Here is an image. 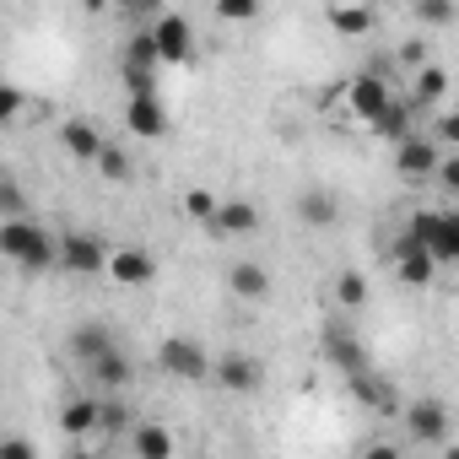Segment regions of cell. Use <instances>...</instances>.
I'll list each match as a JSON object with an SVG mask.
<instances>
[{
	"instance_id": "obj_36",
	"label": "cell",
	"mask_w": 459,
	"mask_h": 459,
	"mask_svg": "<svg viewBox=\"0 0 459 459\" xmlns=\"http://www.w3.org/2000/svg\"><path fill=\"white\" fill-rule=\"evenodd\" d=\"M427 141H432V146H437V141H443V146H448V141H459V119H454V114H437Z\"/></svg>"
},
{
	"instance_id": "obj_22",
	"label": "cell",
	"mask_w": 459,
	"mask_h": 459,
	"mask_svg": "<svg viewBox=\"0 0 459 459\" xmlns=\"http://www.w3.org/2000/svg\"><path fill=\"white\" fill-rule=\"evenodd\" d=\"M443 98H448V71L427 60L411 82V108H427V103H443Z\"/></svg>"
},
{
	"instance_id": "obj_18",
	"label": "cell",
	"mask_w": 459,
	"mask_h": 459,
	"mask_svg": "<svg viewBox=\"0 0 459 459\" xmlns=\"http://www.w3.org/2000/svg\"><path fill=\"white\" fill-rule=\"evenodd\" d=\"M87 378H92L98 389H130L135 362H130V351H125V346H114V351H103V357H92V362H87Z\"/></svg>"
},
{
	"instance_id": "obj_12",
	"label": "cell",
	"mask_w": 459,
	"mask_h": 459,
	"mask_svg": "<svg viewBox=\"0 0 459 459\" xmlns=\"http://www.w3.org/2000/svg\"><path fill=\"white\" fill-rule=\"evenodd\" d=\"M211 227L221 238H249V233H260V205L255 200H216Z\"/></svg>"
},
{
	"instance_id": "obj_9",
	"label": "cell",
	"mask_w": 459,
	"mask_h": 459,
	"mask_svg": "<svg viewBox=\"0 0 459 459\" xmlns=\"http://www.w3.org/2000/svg\"><path fill=\"white\" fill-rule=\"evenodd\" d=\"M437 162H443V152L416 130V135H405L400 146H394V173L400 178H432L437 173Z\"/></svg>"
},
{
	"instance_id": "obj_34",
	"label": "cell",
	"mask_w": 459,
	"mask_h": 459,
	"mask_svg": "<svg viewBox=\"0 0 459 459\" xmlns=\"http://www.w3.org/2000/svg\"><path fill=\"white\" fill-rule=\"evenodd\" d=\"M184 211H189L195 221L211 227V216H216V195H211V189H189V195H184Z\"/></svg>"
},
{
	"instance_id": "obj_37",
	"label": "cell",
	"mask_w": 459,
	"mask_h": 459,
	"mask_svg": "<svg viewBox=\"0 0 459 459\" xmlns=\"http://www.w3.org/2000/svg\"><path fill=\"white\" fill-rule=\"evenodd\" d=\"M0 459H39V448L28 437H0Z\"/></svg>"
},
{
	"instance_id": "obj_33",
	"label": "cell",
	"mask_w": 459,
	"mask_h": 459,
	"mask_svg": "<svg viewBox=\"0 0 459 459\" xmlns=\"http://www.w3.org/2000/svg\"><path fill=\"white\" fill-rule=\"evenodd\" d=\"M216 17L221 22H255L260 17V0H216Z\"/></svg>"
},
{
	"instance_id": "obj_6",
	"label": "cell",
	"mask_w": 459,
	"mask_h": 459,
	"mask_svg": "<svg viewBox=\"0 0 459 459\" xmlns=\"http://www.w3.org/2000/svg\"><path fill=\"white\" fill-rule=\"evenodd\" d=\"M60 265L71 276H103L108 271V244L98 233H65L60 238Z\"/></svg>"
},
{
	"instance_id": "obj_32",
	"label": "cell",
	"mask_w": 459,
	"mask_h": 459,
	"mask_svg": "<svg viewBox=\"0 0 459 459\" xmlns=\"http://www.w3.org/2000/svg\"><path fill=\"white\" fill-rule=\"evenodd\" d=\"M135 421H130V411L119 405V400H103L98 405V432H130Z\"/></svg>"
},
{
	"instance_id": "obj_14",
	"label": "cell",
	"mask_w": 459,
	"mask_h": 459,
	"mask_svg": "<svg viewBox=\"0 0 459 459\" xmlns=\"http://www.w3.org/2000/svg\"><path fill=\"white\" fill-rule=\"evenodd\" d=\"M421 249H427V260H432L437 271L459 260V216H454V211H437V216H432V233H427Z\"/></svg>"
},
{
	"instance_id": "obj_7",
	"label": "cell",
	"mask_w": 459,
	"mask_h": 459,
	"mask_svg": "<svg viewBox=\"0 0 459 459\" xmlns=\"http://www.w3.org/2000/svg\"><path fill=\"white\" fill-rule=\"evenodd\" d=\"M405 427H411V437L416 443H448V432H454V416H448V405L443 400H432V394H421V400H411L405 405Z\"/></svg>"
},
{
	"instance_id": "obj_16",
	"label": "cell",
	"mask_w": 459,
	"mask_h": 459,
	"mask_svg": "<svg viewBox=\"0 0 459 459\" xmlns=\"http://www.w3.org/2000/svg\"><path fill=\"white\" fill-rule=\"evenodd\" d=\"M298 221H303V227H314V233H325V227H335V221H341V200H335L325 184H314V189H303V195H298Z\"/></svg>"
},
{
	"instance_id": "obj_1",
	"label": "cell",
	"mask_w": 459,
	"mask_h": 459,
	"mask_svg": "<svg viewBox=\"0 0 459 459\" xmlns=\"http://www.w3.org/2000/svg\"><path fill=\"white\" fill-rule=\"evenodd\" d=\"M0 255H6L17 271L39 276L49 265H60V244L44 233V227L33 216H17V221H0Z\"/></svg>"
},
{
	"instance_id": "obj_13",
	"label": "cell",
	"mask_w": 459,
	"mask_h": 459,
	"mask_svg": "<svg viewBox=\"0 0 459 459\" xmlns=\"http://www.w3.org/2000/svg\"><path fill=\"white\" fill-rule=\"evenodd\" d=\"M65 346H71V357L87 368L92 357L114 351V346H119V335H114V325H103V319H87V325H76V330L65 335Z\"/></svg>"
},
{
	"instance_id": "obj_20",
	"label": "cell",
	"mask_w": 459,
	"mask_h": 459,
	"mask_svg": "<svg viewBox=\"0 0 459 459\" xmlns=\"http://www.w3.org/2000/svg\"><path fill=\"white\" fill-rule=\"evenodd\" d=\"M60 146H65L76 162H92L98 146H103V130H98L92 119H65V125H60Z\"/></svg>"
},
{
	"instance_id": "obj_3",
	"label": "cell",
	"mask_w": 459,
	"mask_h": 459,
	"mask_svg": "<svg viewBox=\"0 0 459 459\" xmlns=\"http://www.w3.org/2000/svg\"><path fill=\"white\" fill-rule=\"evenodd\" d=\"M152 49H157V65H184L195 55V28L184 12H157L152 17Z\"/></svg>"
},
{
	"instance_id": "obj_24",
	"label": "cell",
	"mask_w": 459,
	"mask_h": 459,
	"mask_svg": "<svg viewBox=\"0 0 459 459\" xmlns=\"http://www.w3.org/2000/svg\"><path fill=\"white\" fill-rule=\"evenodd\" d=\"M351 400H357V405H378V411H389V405H394V384H389L384 373L368 368V373L351 378Z\"/></svg>"
},
{
	"instance_id": "obj_17",
	"label": "cell",
	"mask_w": 459,
	"mask_h": 459,
	"mask_svg": "<svg viewBox=\"0 0 459 459\" xmlns=\"http://www.w3.org/2000/svg\"><path fill=\"white\" fill-rule=\"evenodd\" d=\"M394 276H400L405 287H427V281L437 276V265L427 260V249H421V244H411V238L400 233V238H394Z\"/></svg>"
},
{
	"instance_id": "obj_31",
	"label": "cell",
	"mask_w": 459,
	"mask_h": 459,
	"mask_svg": "<svg viewBox=\"0 0 459 459\" xmlns=\"http://www.w3.org/2000/svg\"><path fill=\"white\" fill-rule=\"evenodd\" d=\"M459 12L448 6V0H416V22H427V28H448Z\"/></svg>"
},
{
	"instance_id": "obj_28",
	"label": "cell",
	"mask_w": 459,
	"mask_h": 459,
	"mask_svg": "<svg viewBox=\"0 0 459 459\" xmlns=\"http://www.w3.org/2000/svg\"><path fill=\"white\" fill-rule=\"evenodd\" d=\"M335 303L341 308H362L368 303V276L362 271H341L335 276Z\"/></svg>"
},
{
	"instance_id": "obj_25",
	"label": "cell",
	"mask_w": 459,
	"mask_h": 459,
	"mask_svg": "<svg viewBox=\"0 0 459 459\" xmlns=\"http://www.w3.org/2000/svg\"><path fill=\"white\" fill-rule=\"evenodd\" d=\"M92 168H98L108 184H125V178H130V152H125V146H114V141H103V146H98V157H92Z\"/></svg>"
},
{
	"instance_id": "obj_23",
	"label": "cell",
	"mask_w": 459,
	"mask_h": 459,
	"mask_svg": "<svg viewBox=\"0 0 459 459\" xmlns=\"http://www.w3.org/2000/svg\"><path fill=\"white\" fill-rule=\"evenodd\" d=\"M373 135H384V141H394V146H400L405 135H416V108L394 98V103H389V108L373 119Z\"/></svg>"
},
{
	"instance_id": "obj_2",
	"label": "cell",
	"mask_w": 459,
	"mask_h": 459,
	"mask_svg": "<svg viewBox=\"0 0 459 459\" xmlns=\"http://www.w3.org/2000/svg\"><path fill=\"white\" fill-rule=\"evenodd\" d=\"M157 368H162L168 378L200 384V378H211V351H205L195 335H168V341L157 346Z\"/></svg>"
},
{
	"instance_id": "obj_11",
	"label": "cell",
	"mask_w": 459,
	"mask_h": 459,
	"mask_svg": "<svg viewBox=\"0 0 459 459\" xmlns=\"http://www.w3.org/2000/svg\"><path fill=\"white\" fill-rule=\"evenodd\" d=\"M168 108H162V98H130L125 103V130L130 135H141V141H162L168 135Z\"/></svg>"
},
{
	"instance_id": "obj_10",
	"label": "cell",
	"mask_w": 459,
	"mask_h": 459,
	"mask_svg": "<svg viewBox=\"0 0 459 459\" xmlns=\"http://www.w3.org/2000/svg\"><path fill=\"white\" fill-rule=\"evenodd\" d=\"M325 362H330V368H341L346 378H357V373H368V368H373V357L362 351V341H357L351 330H341V325H330V330H325Z\"/></svg>"
},
{
	"instance_id": "obj_38",
	"label": "cell",
	"mask_w": 459,
	"mask_h": 459,
	"mask_svg": "<svg viewBox=\"0 0 459 459\" xmlns=\"http://www.w3.org/2000/svg\"><path fill=\"white\" fill-rule=\"evenodd\" d=\"M432 178H437V184H443V189H448V195H454V189H459V157H443V162H437V173H432Z\"/></svg>"
},
{
	"instance_id": "obj_19",
	"label": "cell",
	"mask_w": 459,
	"mask_h": 459,
	"mask_svg": "<svg viewBox=\"0 0 459 459\" xmlns=\"http://www.w3.org/2000/svg\"><path fill=\"white\" fill-rule=\"evenodd\" d=\"M325 22H330V33H341V39H368V33L378 28V12H373V6H330Z\"/></svg>"
},
{
	"instance_id": "obj_39",
	"label": "cell",
	"mask_w": 459,
	"mask_h": 459,
	"mask_svg": "<svg viewBox=\"0 0 459 459\" xmlns=\"http://www.w3.org/2000/svg\"><path fill=\"white\" fill-rule=\"evenodd\" d=\"M400 60H405L411 71H421V65H427V44H421V39H405V49H400Z\"/></svg>"
},
{
	"instance_id": "obj_35",
	"label": "cell",
	"mask_w": 459,
	"mask_h": 459,
	"mask_svg": "<svg viewBox=\"0 0 459 459\" xmlns=\"http://www.w3.org/2000/svg\"><path fill=\"white\" fill-rule=\"evenodd\" d=\"M125 87H130V98H157V71H135V65H125Z\"/></svg>"
},
{
	"instance_id": "obj_29",
	"label": "cell",
	"mask_w": 459,
	"mask_h": 459,
	"mask_svg": "<svg viewBox=\"0 0 459 459\" xmlns=\"http://www.w3.org/2000/svg\"><path fill=\"white\" fill-rule=\"evenodd\" d=\"M125 65H135V71H162V65H157V49H152V33H130Z\"/></svg>"
},
{
	"instance_id": "obj_5",
	"label": "cell",
	"mask_w": 459,
	"mask_h": 459,
	"mask_svg": "<svg viewBox=\"0 0 459 459\" xmlns=\"http://www.w3.org/2000/svg\"><path fill=\"white\" fill-rule=\"evenodd\" d=\"M389 103H394V87H389L378 71H362V76H351V82H346V108H351L362 125H373Z\"/></svg>"
},
{
	"instance_id": "obj_15",
	"label": "cell",
	"mask_w": 459,
	"mask_h": 459,
	"mask_svg": "<svg viewBox=\"0 0 459 459\" xmlns=\"http://www.w3.org/2000/svg\"><path fill=\"white\" fill-rule=\"evenodd\" d=\"M227 287H233V298H244V303H265L271 298V271L260 260H233L227 265Z\"/></svg>"
},
{
	"instance_id": "obj_21",
	"label": "cell",
	"mask_w": 459,
	"mask_h": 459,
	"mask_svg": "<svg viewBox=\"0 0 459 459\" xmlns=\"http://www.w3.org/2000/svg\"><path fill=\"white\" fill-rule=\"evenodd\" d=\"M130 448H135V459H173V432L162 421H135Z\"/></svg>"
},
{
	"instance_id": "obj_8",
	"label": "cell",
	"mask_w": 459,
	"mask_h": 459,
	"mask_svg": "<svg viewBox=\"0 0 459 459\" xmlns=\"http://www.w3.org/2000/svg\"><path fill=\"white\" fill-rule=\"evenodd\" d=\"M119 287H152L157 281V255L141 249V244H125V249H108V271Z\"/></svg>"
},
{
	"instance_id": "obj_27",
	"label": "cell",
	"mask_w": 459,
	"mask_h": 459,
	"mask_svg": "<svg viewBox=\"0 0 459 459\" xmlns=\"http://www.w3.org/2000/svg\"><path fill=\"white\" fill-rule=\"evenodd\" d=\"M17 216H33V211H28V189H22L6 168H0V221H17Z\"/></svg>"
},
{
	"instance_id": "obj_4",
	"label": "cell",
	"mask_w": 459,
	"mask_h": 459,
	"mask_svg": "<svg viewBox=\"0 0 459 459\" xmlns=\"http://www.w3.org/2000/svg\"><path fill=\"white\" fill-rule=\"evenodd\" d=\"M211 378H216L227 394H260L265 368H260V357H249V351H221V357L211 362Z\"/></svg>"
},
{
	"instance_id": "obj_26",
	"label": "cell",
	"mask_w": 459,
	"mask_h": 459,
	"mask_svg": "<svg viewBox=\"0 0 459 459\" xmlns=\"http://www.w3.org/2000/svg\"><path fill=\"white\" fill-rule=\"evenodd\" d=\"M60 427L65 432H76V437H87V432H98V400H71L65 411H60Z\"/></svg>"
},
{
	"instance_id": "obj_30",
	"label": "cell",
	"mask_w": 459,
	"mask_h": 459,
	"mask_svg": "<svg viewBox=\"0 0 459 459\" xmlns=\"http://www.w3.org/2000/svg\"><path fill=\"white\" fill-rule=\"evenodd\" d=\"M28 114V92L17 82H0V125H17Z\"/></svg>"
},
{
	"instance_id": "obj_40",
	"label": "cell",
	"mask_w": 459,
	"mask_h": 459,
	"mask_svg": "<svg viewBox=\"0 0 459 459\" xmlns=\"http://www.w3.org/2000/svg\"><path fill=\"white\" fill-rule=\"evenodd\" d=\"M362 459H405V454H400L394 443H368V454H362Z\"/></svg>"
}]
</instances>
